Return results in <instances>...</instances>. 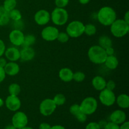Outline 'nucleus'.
Wrapping results in <instances>:
<instances>
[{"label": "nucleus", "instance_id": "1", "mask_svg": "<svg viewBox=\"0 0 129 129\" xmlns=\"http://www.w3.org/2000/svg\"><path fill=\"white\" fill-rule=\"evenodd\" d=\"M97 20L101 25L110 26L117 18V13L110 6H103L101 8L97 13Z\"/></svg>", "mask_w": 129, "mask_h": 129}, {"label": "nucleus", "instance_id": "2", "mask_svg": "<svg viewBox=\"0 0 129 129\" xmlns=\"http://www.w3.org/2000/svg\"><path fill=\"white\" fill-rule=\"evenodd\" d=\"M88 57L93 64H102L105 62L107 55L103 48L98 45H94L88 49Z\"/></svg>", "mask_w": 129, "mask_h": 129}, {"label": "nucleus", "instance_id": "3", "mask_svg": "<svg viewBox=\"0 0 129 129\" xmlns=\"http://www.w3.org/2000/svg\"><path fill=\"white\" fill-rule=\"evenodd\" d=\"M110 32L116 38H122L127 35L129 31V24L123 19H116L110 25Z\"/></svg>", "mask_w": 129, "mask_h": 129}, {"label": "nucleus", "instance_id": "4", "mask_svg": "<svg viewBox=\"0 0 129 129\" xmlns=\"http://www.w3.org/2000/svg\"><path fill=\"white\" fill-rule=\"evenodd\" d=\"M69 20V13L65 8L56 7L50 13V20L57 26H63Z\"/></svg>", "mask_w": 129, "mask_h": 129}, {"label": "nucleus", "instance_id": "5", "mask_svg": "<svg viewBox=\"0 0 129 129\" xmlns=\"http://www.w3.org/2000/svg\"><path fill=\"white\" fill-rule=\"evenodd\" d=\"M84 25L82 21L74 20L69 23L66 26V31L69 37L78 38L84 34Z\"/></svg>", "mask_w": 129, "mask_h": 129}, {"label": "nucleus", "instance_id": "6", "mask_svg": "<svg viewBox=\"0 0 129 129\" xmlns=\"http://www.w3.org/2000/svg\"><path fill=\"white\" fill-rule=\"evenodd\" d=\"M82 112L86 115H91L95 113L98 108V101L93 96H88L84 98L79 105Z\"/></svg>", "mask_w": 129, "mask_h": 129}, {"label": "nucleus", "instance_id": "7", "mask_svg": "<svg viewBox=\"0 0 129 129\" xmlns=\"http://www.w3.org/2000/svg\"><path fill=\"white\" fill-rule=\"evenodd\" d=\"M98 98L100 103L106 107H112L115 103L116 95L114 91L107 88L101 91Z\"/></svg>", "mask_w": 129, "mask_h": 129}, {"label": "nucleus", "instance_id": "8", "mask_svg": "<svg viewBox=\"0 0 129 129\" xmlns=\"http://www.w3.org/2000/svg\"><path fill=\"white\" fill-rule=\"evenodd\" d=\"M57 105L51 98H46L42 101L39 105V111L42 115L48 117L54 113L56 110Z\"/></svg>", "mask_w": 129, "mask_h": 129}, {"label": "nucleus", "instance_id": "9", "mask_svg": "<svg viewBox=\"0 0 129 129\" xmlns=\"http://www.w3.org/2000/svg\"><path fill=\"white\" fill-rule=\"evenodd\" d=\"M12 125L17 129H21L27 125L28 118L26 113L21 111H16L11 118Z\"/></svg>", "mask_w": 129, "mask_h": 129}, {"label": "nucleus", "instance_id": "10", "mask_svg": "<svg viewBox=\"0 0 129 129\" xmlns=\"http://www.w3.org/2000/svg\"><path fill=\"white\" fill-rule=\"evenodd\" d=\"M59 33V29L55 26H47L42 30L41 37L45 41L53 42L57 40Z\"/></svg>", "mask_w": 129, "mask_h": 129}, {"label": "nucleus", "instance_id": "11", "mask_svg": "<svg viewBox=\"0 0 129 129\" xmlns=\"http://www.w3.org/2000/svg\"><path fill=\"white\" fill-rule=\"evenodd\" d=\"M8 37L11 44L15 47H20L23 44L25 35L22 30L13 29L10 31Z\"/></svg>", "mask_w": 129, "mask_h": 129}, {"label": "nucleus", "instance_id": "12", "mask_svg": "<svg viewBox=\"0 0 129 129\" xmlns=\"http://www.w3.org/2000/svg\"><path fill=\"white\" fill-rule=\"evenodd\" d=\"M5 105L9 110L15 112L21 108V102L18 96L9 95L5 99Z\"/></svg>", "mask_w": 129, "mask_h": 129}, {"label": "nucleus", "instance_id": "13", "mask_svg": "<svg viewBox=\"0 0 129 129\" xmlns=\"http://www.w3.org/2000/svg\"><path fill=\"white\" fill-rule=\"evenodd\" d=\"M34 20L38 25L44 26L50 21V13L46 10L42 9L35 13Z\"/></svg>", "mask_w": 129, "mask_h": 129}, {"label": "nucleus", "instance_id": "14", "mask_svg": "<svg viewBox=\"0 0 129 129\" xmlns=\"http://www.w3.org/2000/svg\"><path fill=\"white\" fill-rule=\"evenodd\" d=\"M5 58L11 62H16L20 59V50L16 47L6 48L5 52Z\"/></svg>", "mask_w": 129, "mask_h": 129}, {"label": "nucleus", "instance_id": "15", "mask_svg": "<svg viewBox=\"0 0 129 129\" xmlns=\"http://www.w3.org/2000/svg\"><path fill=\"white\" fill-rule=\"evenodd\" d=\"M127 119V115L122 110H116L113 111L110 115V120L117 125H121L125 122Z\"/></svg>", "mask_w": 129, "mask_h": 129}, {"label": "nucleus", "instance_id": "16", "mask_svg": "<svg viewBox=\"0 0 129 129\" xmlns=\"http://www.w3.org/2000/svg\"><path fill=\"white\" fill-rule=\"evenodd\" d=\"M35 50L31 47H23L20 50V59L22 61L28 62L33 60L35 57Z\"/></svg>", "mask_w": 129, "mask_h": 129}, {"label": "nucleus", "instance_id": "17", "mask_svg": "<svg viewBox=\"0 0 129 129\" xmlns=\"http://www.w3.org/2000/svg\"><path fill=\"white\" fill-rule=\"evenodd\" d=\"M4 70L6 75H8L10 76H15L18 74L20 68L16 62L9 61L4 68Z\"/></svg>", "mask_w": 129, "mask_h": 129}, {"label": "nucleus", "instance_id": "18", "mask_svg": "<svg viewBox=\"0 0 129 129\" xmlns=\"http://www.w3.org/2000/svg\"><path fill=\"white\" fill-rule=\"evenodd\" d=\"M107 81L101 76H96L93 78L91 81V84L94 89L98 91H101L106 88Z\"/></svg>", "mask_w": 129, "mask_h": 129}, {"label": "nucleus", "instance_id": "19", "mask_svg": "<svg viewBox=\"0 0 129 129\" xmlns=\"http://www.w3.org/2000/svg\"><path fill=\"white\" fill-rule=\"evenodd\" d=\"M73 71L69 68H63L60 69L59 72V77L60 79L65 83H69L73 81Z\"/></svg>", "mask_w": 129, "mask_h": 129}, {"label": "nucleus", "instance_id": "20", "mask_svg": "<svg viewBox=\"0 0 129 129\" xmlns=\"http://www.w3.org/2000/svg\"><path fill=\"white\" fill-rule=\"evenodd\" d=\"M115 103L122 109H127L129 107V96L128 94L122 93L116 97Z\"/></svg>", "mask_w": 129, "mask_h": 129}, {"label": "nucleus", "instance_id": "21", "mask_svg": "<svg viewBox=\"0 0 129 129\" xmlns=\"http://www.w3.org/2000/svg\"><path fill=\"white\" fill-rule=\"evenodd\" d=\"M103 64L105 65V66L108 69L114 70V69H116L117 68L118 64H119V62H118V60L117 57L113 55L107 56Z\"/></svg>", "mask_w": 129, "mask_h": 129}, {"label": "nucleus", "instance_id": "22", "mask_svg": "<svg viewBox=\"0 0 129 129\" xmlns=\"http://www.w3.org/2000/svg\"><path fill=\"white\" fill-rule=\"evenodd\" d=\"M98 45L104 49L113 46V41L110 37L106 35H101L98 39Z\"/></svg>", "mask_w": 129, "mask_h": 129}, {"label": "nucleus", "instance_id": "23", "mask_svg": "<svg viewBox=\"0 0 129 129\" xmlns=\"http://www.w3.org/2000/svg\"><path fill=\"white\" fill-rule=\"evenodd\" d=\"M10 20L9 12H8L3 6H0V26H6L10 23Z\"/></svg>", "mask_w": 129, "mask_h": 129}, {"label": "nucleus", "instance_id": "24", "mask_svg": "<svg viewBox=\"0 0 129 129\" xmlns=\"http://www.w3.org/2000/svg\"><path fill=\"white\" fill-rule=\"evenodd\" d=\"M8 90L10 95L18 96L20 92H21V87L18 83H13L10 84Z\"/></svg>", "mask_w": 129, "mask_h": 129}, {"label": "nucleus", "instance_id": "25", "mask_svg": "<svg viewBox=\"0 0 129 129\" xmlns=\"http://www.w3.org/2000/svg\"><path fill=\"white\" fill-rule=\"evenodd\" d=\"M35 42H36V37L35 35H32V34H28V35H25L22 46L31 47L35 44Z\"/></svg>", "mask_w": 129, "mask_h": 129}, {"label": "nucleus", "instance_id": "26", "mask_svg": "<svg viewBox=\"0 0 129 129\" xmlns=\"http://www.w3.org/2000/svg\"><path fill=\"white\" fill-rule=\"evenodd\" d=\"M96 27L93 24L88 23L86 25H84V34H85L88 36H93L96 34Z\"/></svg>", "mask_w": 129, "mask_h": 129}, {"label": "nucleus", "instance_id": "27", "mask_svg": "<svg viewBox=\"0 0 129 129\" xmlns=\"http://www.w3.org/2000/svg\"><path fill=\"white\" fill-rule=\"evenodd\" d=\"M17 1L16 0H5L3 5V7L8 11L10 12L13 9L16 8Z\"/></svg>", "mask_w": 129, "mask_h": 129}, {"label": "nucleus", "instance_id": "28", "mask_svg": "<svg viewBox=\"0 0 129 129\" xmlns=\"http://www.w3.org/2000/svg\"><path fill=\"white\" fill-rule=\"evenodd\" d=\"M53 101L54 102L55 104L57 106H62L65 104L66 102V96L62 93H58L54 96L53 98Z\"/></svg>", "mask_w": 129, "mask_h": 129}, {"label": "nucleus", "instance_id": "29", "mask_svg": "<svg viewBox=\"0 0 129 129\" xmlns=\"http://www.w3.org/2000/svg\"><path fill=\"white\" fill-rule=\"evenodd\" d=\"M9 16H10V20L13 21H16V20H21L22 18V15L20 10L18 9H13L9 12Z\"/></svg>", "mask_w": 129, "mask_h": 129}, {"label": "nucleus", "instance_id": "30", "mask_svg": "<svg viewBox=\"0 0 129 129\" xmlns=\"http://www.w3.org/2000/svg\"><path fill=\"white\" fill-rule=\"evenodd\" d=\"M86 75L84 73L81 71H77L73 74V80L77 83H81L85 79Z\"/></svg>", "mask_w": 129, "mask_h": 129}, {"label": "nucleus", "instance_id": "31", "mask_svg": "<svg viewBox=\"0 0 129 129\" xmlns=\"http://www.w3.org/2000/svg\"><path fill=\"white\" fill-rule=\"evenodd\" d=\"M69 38L70 37H69V36L66 32L61 31V32H59V34H58L57 40H58L59 42L64 44V43H66L69 41Z\"/></svg>", "mask_w": 129, "mask_h": 129}, {"label": "nucleus", "instance_id": "32", "mask_svg": "<svg viewBox=\"0 0 129 129\" xmlns=\"http://www.w3.org/2000/svg\"><path fill=\"white\" fill-rule=\"evenodd\" d=\"M69 112H70L71 114L73 115V116L75 117L77 114L79 113L80 112H81L80 109V107H79V105L78 104H73L69 108Z\"/></svg>", "mask_w": 129, "mask_h": 129}, {"label": "nucleus", "instance_id": "33", "mask_svg": "<svg viewBox=\"0 0 129 129\" xmlns=\"http://www.w3.org/2000/svg\"><path fill=\"white\" fill-rule=\"evenodd\" d=\"M69 0H55V4L56 7L65 8L68 5Z\"/></svg>", "mask_w": 129, "mask_h": 129}, {"label": "nucleus", "instance_id": "34", "mask_svg": "<svg viewBox=\"0 0 129 129\" xmlns=\"http://www.w3.org/2000/svg\"><path fill=\"white\" fill-rule=\"evenodd\" d=\"M87 116L86 114H84L83 112H80L78 114H77L75 116L76 118L77 119V120L79 121L81 123H84L87 120Z\"/></svg>", "mask_w": 129, "mask_h": 129}, {"label": "nucleus", "instance_id": "35", "mask_svg": "<svg viewBox=\"0 0 129 129\" xmlns=\"http://www.w3.org/2000/svg\"><path fill=\"white\" fill-rule=\"evenodd\" d=\"M13 26L14 29H17V30H22L24 28V23L21 20L13 21Z\"/></svg>", "mask_w": 129, "mask_h": 129}, {"label": "nucleus", "instance_id": "36", "mask_svg": "<svg viewBox=\"0 0 129 129\" xmlns=\"http://www.w3.org/2000/svg\"><path fill=\"white\" fill-rule=\"evenodd\" d=\"M116 88V83L114 81L109 80L107 81L106 83V88L107 89H109L111 91H114V89Z\"/></svg>", "mask_w": 129, "mask_h": 129}, {"label": "nucleus", "instance_id": "37", "mask_svg": "<svg viewBox=\"0 0 129 129\" xmlns=\"http://www.w3.org/2000/svg\"><path fill=\"white\" fill-rule=\"evenodd\" d=\"M103 129H120V125L112 122H110L107 123V125Z\"/></svg>", "mask_w": 129, "mask_h": 129}, {"label": "nucleus", "instance_id": "38", "mask_svg": "<svg viewBox=\"0 0 129 129\" xmlns=\"http://www.w3.org/2000/svg\"><path fill=\"white\" fill-rule=\"evenodd\" d=\"M85 129H101V128L100 127H99V125H98L97 122H92L87 124V125L86 126Z\"/></svg>", "mask_w": 129, "mask_h": 129}, {"label": "nucleus", "instance_id": "39", "mask_svg": "<svg viewBox=\"0 0 129 129\" xmlns=\"http://www.w3.org/2000/svg\"><path fill=\"white\" fill-rule=\"evenodd\" d=\"M6 45L2 39H0V57H2L5 54V50H6Z\"/></svg>", "mask_w": 129, "mask_h": 129}, {"label": "nucleus", "instance_id": "40", "mask_svg": "<svg viewBox=\"0 0 129 129\" xmlns=\"http://www.w3.org/2000/svg\"><path fill=\"white\" fill-rule=\"evenodd\" d=\"M105 52L107 54V56H109V55H113L115 54V49L114 48L112 47H110L107 48V49H105Z\"/></svg>", "mask_w": 129, "mask_h": 129}, {"label": "nucleus", "instance_id": "41", "mask_svg": "<svg viewBox=\"0 0 129 129\" xmlns=\"http://www.w3.org/2000/svg\"><path fill=\"white\" fill-rule=\"evenodd\" d=\"M6 73H5L4 68H0V83H2L6 78Z\"/></svg>", "mask_w": 129, "mask_h": 129}, {"label": "nucleus", "instance_id": "42", "mask_svg": "<svg viewBox=\"0 0 129 129\" xmlns=\"http://www.w3.org/2000/svg\"><path fill=\"white\" fill-rule=\"evenodd\" d=\"M39 129H50L51 128V125L49 123H46V122H43L41 123L39 125Z\"/></svg>", "mask_w": 129, "mask_h": 129}, {"label": "nucleus", "instance_id": "43", "mask_svg": "<svg viewBox=\"0 0 129 129\" xmlns=\"http://www.w3.org/2000/svg\"><path fill=\"white\" fill-rule=\"evenodd\" d=\"M8 60L4 57H0V68H4L5 66H6V64H7Z\"/></svg>", "mask_w": 129, "mask_h": 129}, {"label": "nucleus", "instance_id": "44", "mask_svg": "<svg viewBox=\"0 0 129 129\" xmlns=\"http://www.w3.org/2000/svg\"><path fill=\"white\" fill-rule=\"evenodd\" d=\"M97 123H98V125H99V127H100L101 129H103L105 128V127L107 125L108 122H107L105 120H100L99 122H97Z\"/></svg>", "mask_w": 129, "mask_h": 129}, {"label": "nucleus", "instance_id": "45", "mask_svg": "<svg viewBox=\"0 0 129 129\" xmlns=\"http://www.w3.org/2000/svg\"><path fill=\"white\" fill-rule=\"evenodd\" d=\"M120 129H129V122L128 121H125L120 126Z\"/></svg>", "mask_w": 129, "mask_h": 129}, {"label": "nucleus", "instance_id": "46", "mask_svg": "<svg viewBox=\"0 0 129 129\" xmlns=\"http://www.w3.org/2000/svg\"><path fill=\"white\" fill-rule=\"evenodd\" d=\"M123 19V20L125 21V22H127V23L129 24V11H126V13H125Z\"/></svg>", "mask_w": 129, "mask_h": 129}, {"label": "nucleus", "instance_id": "47", "mask_svg": "<svg viewBox=\"0 0 129 129\" xmlns=\"http://www.w3.org/2000/svg\"><path fill=\"white\" fill-rule=\"evenodd\" d=\"M50 129H66L65 127L60 125H55L51 126Z\"/></svg>", "mask_w": 129, "mask_h": 129}, {"label": "nucleus", "instance_id": "48", "mask_svg": "<svg viewBox=\"0 0 129 129\" xmlns=\"http://www.w3.org/2000/svg\"><path fill=\"white\" fill-rule=\"evenodd\" d=\"M78 1H79V3L80 4H81V5H87V4H88L89 3V1H90V0H78Z\"/></svg>", "mask_w": 129, "mask_h": 129}, {"label": "nucleus", "instance_id": "49", "mask_svg": "<svg viewBox=\"0 0 129 129\" xmlns=\"http://www.w3.org/2000/svg\"><path fill=\"white\" fill-rule=\"evenodd\" d=\"M5 129H17V128H16L15 126H13L12 124H11V125H8L6 126Z\"/></svg>", "mask_w": 129, "mask_h": 129}, {"label": "nucleus", "instance_id": "50", "mask_svg": "<svg viewBox=\"0 0 129 129\" xmlns=\"http://www.w3.org/2000/svg\"><path fill=\"white\" fill-rule=\"evenodd\" d=\"M4 105H5V101L3 100V98H0V108L2 107Z\"/></svg>", "mask_w": 129, "mask_h": 129}, {"label": "nucleus", "instance_id": "51", "mask_svg": "<svg viewBox=\"0 0 129 129\" xmlns=\"http://www.w3.org/2000/svg\"><path fill=\"white\" fill-rule=\"evenodd\" d=\"M21 129H34V128H31V127H28V126L26 125V126H25V127H23V128Z\"/></svg>", "mask_w": 129, "mask_h": 129}]
</instances>
